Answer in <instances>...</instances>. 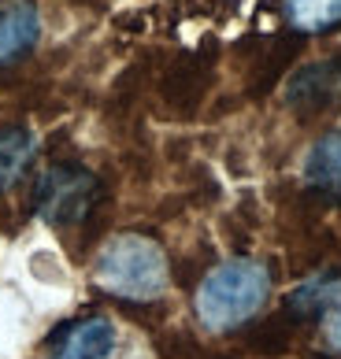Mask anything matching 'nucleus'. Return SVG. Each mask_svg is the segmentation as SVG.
<instances>
[{"label":"nucleus","mask_w":341,"mask_h":359,"mask_svg":"<svg viewBox=\"0 0 341 359\" xmlns=\"http://www.w3.org/2000/svg\"><path fill=\"white\" fill-rule=\"evenodd\" d=\"M37 156V137L26 126H0V193L15 189Z\"/></svg>","instance_id":"obj_8"},{"label":"nucleus","mask_w":341,"mask_h":359,"mask_svg":"<svg viewBox=\"0 0 341 359\" xmlns=\"http://www.w3.org/2000/svg\"><path fill=\"white\" fill-rule=\"evenodd\" d=\"M319 318H323V344L330 352H341V289L334 292V300L326 304V311Z\"/></svg>","instance_id":"obj_10"},{"label":"nucleus","mask_w":341,"mask_h":359,"mask_svg":"<svg viewBox=\"0 0 341 359\" xmlns=\"http://www.w3.org/2000/svg\"><path fill=\"white\" fill-rule=\"evenodd\" d=\"M286 19L300 34H323L341 22V0H282Z\"/></svg>","instance_id":"obj_9"},{"label":"nucleus","mask_w":341,"mask_h":359,"mask_svg":"<svg viewBox=\"0 0 341 359\" xmlns=\"http://www.w3.org/2000/svg\"><path fill=\"white\" fill-rule=\"evenodd\" d=\"M305 182L326 201H341V130L319 137L305 159Z\"/></svg>","instance_id":"obj_7"},{"label":"nucleus","mask_w":341,"mask_h":359,"mask_svg":"<svg viewBox=\"0 0 341 359\" xmlns=\"http://www.w3.org/2000/svg\"><path fill=\"white\" fill-rule=\"evenodd\" d=\"M100 201V182L82 163H56L34 185V211L48 226H78Z\"/></svg>","instance_id":"obj_3"},{"label":"nucleus","mask_w":341,"mask_h":359,"mask_svg":"<svg viewBox=\"0 0 341 359\" xmlns=\"http://www.w3.org/2000/svg\"><path fill=\"white\" fill-rule=\"evenodd\" d=\"M112 348H115V326L104 315L74 318L48 337V359H108Z\"/></svg>","instance_id":"obj_4"},{"label":"nucleus","mask_w":341,"mask_h":359,"mask_svg":"<svg viewBox=\"0 0 341 359\" xmlns=\"http://www.w3.org/2000/svg\"><path fill=\"white\" fill-rule=\"evenodd\" d=\"M41 37V15L30 0H8L0 8V67L22 60Z\"/></svg>","instance_id":"obj_5"},{"label":"nucleus","mask_w":341,"mask_h":359,"mask_svg":"<svg viewBox=\"0 0 341 359\" xmlns=\"http://www.w3.org/2000/svg\"><path fill=\"white\" fill-rule=\"evenodd\" d=\"M337 89H341V67L337 63H316V67H305L290 82L286 100H290L297 111L316 115V111L326 108V104H334Z\"/></svg>","instance_id":"obj_6"},{"label":"nucleus","mask_w":341,"mask_h":359,"mask_svg":"<svg viewBox=\"0 0 341 359\" xmlns=\"http://www.w3.org/2000/svg\"><path fill=\"white\" fill-rule=\"evenodd\" d=\"M167 256L152 237L141 233H119L97 252L93 263V282L108 297H119L130 304L141 300H160L167 289Z\"/></svg>","instance_id":"obj_2"},{"label":"nucleus","mask_w":341,"mask_h":359,"mask_svg":"<svg viewBox=\"0 0 341 359\" xmlns=\"http://www.w3.org/2000/svg\"><path fill=\"white\" fill-rule=\"evenodd\" d=\"M271 292V271L256 259H230L215 267L201 282L193 300L196 323L212 334H230L245 326L260 308L267 304Z\"/></svg>","instance_id":"obj_1"}]
</instances>
